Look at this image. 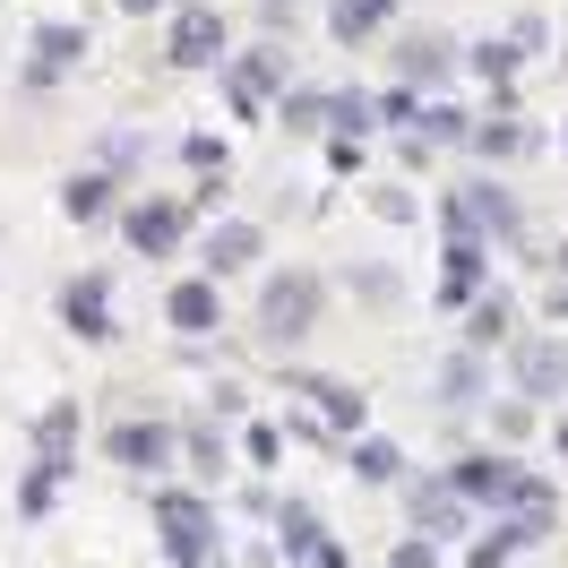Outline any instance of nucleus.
Here are the masks:
<instances>
[{"instance_id":"1","label":"nucleus","mask_w":568,"mask_h":568,"mask_svg":"<svg viewBox=\"0 0 568 568\" xmlns=\"http://www.w3.org/2000/svg\"><path fill=\"white\" fill-rule=\"evenodd\" d=\"M327 311V284L320 267H276V276H258V311H250V336L267 345V354H293Z\"/></svg>"},{"instance_id":"2","label":"nucleus","mask_w":568,"mask_h":568,"mask_svg":"<svg viewBox=\"0 0 568 568\" xmlns=\"http://www.w3.org/2000/svg\"><path fill=\"white\" fill-rule=\"evenodd\" d=\"M155 542L173 551V568H207L224 551V526H215V499L207 491H155Z\"/></svg>"},{"instance_id":"3","label":"nucleus","mask_w":568,"mask_h":568,"mask_svg":"<svg viewBox=\"0 0 568 568\" xmlns=\"http://www.w3.org/2000/svg\"><path fill=\"white\" fill-rule=\"evenodd\" d=\"M439 215H448V233H483V242H499V250L526 242V207H517L508 181H457Z\"/></svg>"},{"instance_id":"4","label":"nucleus","mask_w":568,"mask_h":568,"mask_svg":"<svg viewBox=\"0 0 568 568\" xmlns=\"http://www.w3.org/2000/svg\"><path fill=\"white\" fill-rule=\"evenodd\" d=\"M284 87H293L284 43H250V52L224 61V104L242 112V121H267V104H284Z\"/></svg>"},{"instance_id":"5","label":"nucleus","mask_w":568,"mask_h":568,"mask_svg":"<svg viewBox=\"0 0 568 568\" xmlns=\"http://www.w3.org/2000/svg\"><path fill=\"white\" fill-rule=\"evenodd\" d=\"M508 388L534 396V405H560L568 396V336L560 327H534V336L508 345Z\"/></svg>"},{"instance_id":"6","label":"nucleus","mask_w":568,"mask_h":568,"mask_svg":"<svg viewBox=\"0 0 568 568\" xmlns=\"http://www.w3.org/2000/svg\"><path fill=\"white\" fill-rule=\"evenodd\" d=\"M164 61H173V70H224V61H233V36H224V9H215V0H181L173 9Z\"/></svg>"},{"instance_id":"7","label":"nucleus","mask_w":568,"mask_h":568,"mask_svg":"<svg viewBox=\"0 0 568 568\" xmlns=\"http://www.w3.org/2000/svg\"><path fill=\"white\" fill-rule=\"evenodd\" d=\"M104 457L121 465V474H164V465H181V430L164 423V414H121V423L104 430Z\"/></svg>"},{"instance_id":"8","label":"nucleus","mask_w":568,"mask_h":568,"mask_svg":"<svg viewBox=\"0 0 568 568\" xmlns=\"http://www.w3.org/2000/svg\"><path fill=\"white\" fill-rule=\"evenodd\" d=\"M284 388L302 396V405L320 414V430H336V439L371 430V396H362L354 379H336V371H284Z\"/></svg>"},{"instance_id":"9","label":"nucleus","mask_w":568,"mask_h":568,"mask_svg":"<svg viewBox=\"0 0 568 568\" xmlns=\"http://www.w3.org/2000/svg\"><path fill=\"white\" fill-rule=\"evenodd\" d=\"M52 311H61V327H70L78 345H112V336H121V320H112V276H104V267H78V276L61 284V302H52Z\"/></svg>"},{"instance_id":"10","label":"nucleus","mask_w":568,"mask_h":568,"mask_svg":"<svg viewBox=\"0 0 568 568\" xmlns=\"http://www.w3.org/2000/svg\"><path fill=\"white\" fill-rule=\"evenodd\" d=\"M190 199H130L121 207V242L139 250V258H173L181 242H190Z\"/></svg>"},{"instance_id":"11","label":"nucleus","mask_w":568,"mask_h":568,"mask_svg":"<svg viewBox=\"0 0 568 568\" xmlns=\"http://www.w3.org/2000/svg\"><path fill=\"white\" fill-rule=\"evenodd\" d=\"M405 508H414V534H430V542H465V508L474 499L448 483V474H405Z\"/></svg>"},{"instance_id":"12","label":"nucleus","mask_w":568,"mask_h":568,"mask_svg":"<svg viewBox=\"0 0 568 568\" xmlns=\"http://www.w3.org/2000/svg\"><path fill=\"white\" fill-rule=\"evenodd\" d=\"M164 320H173V336H190V345L215 336V327H224V276H207V267L181 276L173 293H164Z\"/></svg>"},{"instance_id":"13","label":"nucleus","mask_w":568,"mask_h":568,"mask_svg":"<svg viewBox=\"0 0 568 568\" xmlns=\"http://www.w3.org/2000/svg\"><path fill=\"white\" fill-rule=\"evenodd\" d=\"M78 61H87V27H78V18H43V27H36V52H27V87L43 95V87H61Z\"/></svg>"},{"instance_id":"14","label":"nucleus","mask_w":568,"mask_h":568,"mask_svg":"<svg viewBox=\"0 0 568 568\" xmlns=\"http://www.w3.org/2000/svg\"><path fill=\"white\" fill-rule=\"evenodd\" d=\"M491 284V242L483 233H448V276H439V311H465Z\"/></svg>"},{"instance_id":"15","label":"nucleus","mask_w":568,"mask_h":568,"mask_svg":"<svg viewBox=\"0 0 568 568\" xmlns=\"http://www.w3.org/2000/svg\"><path fill=\"white\" fill-rule=\"evenodd\" d=\"M465 345H474V354L517 345V293H508V284H483V293L465 302Z\"/></svg>"},{"instance_id":"16","label":"nucleus","mask_w":568,"mask_h":568,"mask_svg":"<svg viewBox=\"0 0 568 568\" xmlns=\"http://www.w3.org/2000/svg\"><path fill=\"white\" fill-rule=\"evenodd\" d=\"M457 43L448 36H405L396 43V78H405V87H423V95H439V87H448V78H457Z\"/></svg>"},{"instance_id":"17","label":"nucleus","mask_w":568,"mask_h":568,"mask_svg":"<svg viewBox=\"0 0 568 568\" xmlns=\"http://www.w3.org/2000/svg\"><path fill=\"white\" fill-rule=\"evenodd\" d=\"M526 146H534V130L517 121V95H491V112L474 121V155H483V164H517Z\"/></svg>"},{"instance_id":"18","label":"nucleus","mask_w":568,"mask_h":568,"mask_svg":"<svg viewBox=\"0 0 568 568\" xmlns=\"http://www.w3.org/2000/svg\"><path fill=\"white\" fill-rule=\"evenodd\" d=\"M258 250H267V233L233 215V224H215V233H207V250H199V267H207V276H250V267H258Z\"/></svg>"},{"instance_id":"19","label":"nucleus","mask_w":568,"mask_h":568,"mask_svg":"<svg viewBox=\"0 0 568 568\" xmlns=\"http://www.w3.org/2000/svg\"><path fill=\"white\" fill-rule=\"evenodd\" d=\"M267 526H276V551H284L293 568H311V560L327 551V526H320V508H311V499H284Z\"/></svg>"},{"instance_id":"20","label":"nucleus","mask_w":568,"mask_h":568,"mask_svg":"<svg viewBox=\"0 0 568 568\" xmlns=\"http://www.w3.org/2000/svg\"><path fill=\"white\" fill-rule=\"evenodd\" d=\"M181 465L199 474V491H224V474H233V439H224V423H199V430H181Z\"/></svg>"},{"instance_id":"21","label":"nucleus","mask_w":568,"mask_h":568,"mask_svg":"<svg viewBox=\"0 0 568 568\" xmlns=\"http://www.w3.org/2000/svg\"><path fill=\"white\" fill-rule=\"evenodd\" d=\"M526 61H534V52H526V43H517V36H483V43H474V52H465V70L483 78L491 95H517V70H526Z\"/></svg>"},{"instance_id":"22","label":"nucleus","mask_w":568,"mask_h":568,"mask_svg":"<svg viewBox=\"0 0 568 568\" xmlns=\"http://www.w3.org/2000/svg\"><path fill=\"white\" fill-rule=\"evenodd\" d=\"M112 207H121L112 164H104V173H70V181H61V215H70V224H104Z\"/></svg>"},{"instance_id":"23","label":"nucleus","mask_w":568,"mask_h":568,"mask_svg":"<svg viewBox=\"0 0 568 568\" xmlns=\"http://www.w3.org/2000/svg\"><path fill=\"white\" fill-rule=\"evenodd\" d=\"M483 388H491V354H474V345H457V354L439 362V405H448V414H465V405H474Z\"/></svg>"},{"instance_id":"24","label":"nucleus","mask_w":568,"mask_h":568,"mask_svg":"<svg viewBox=\"0 0 568 568\" xmlns=\"http://www.w3.org/2000/svg\"><path fill=\"white\" fill-rule=\"evenodd\" d=\"M345 465H354L362 483H405V448H396L388 430H354V439H345Z\"/></svg>"},{"instance_id":"25","label":"nucleus","mask_w":568,"mask_h":568,"mask_svg":"<svg viewBox=\"0 0 568 568\" xmlns=\"http://www.w3.org/2000/svg\"><path fill=\"white\" fill-rule=\"evenodd\" d=\"M396 9H405V0H327V36L336 43H371Z\"/></svg>"},{"instance_id":"26","label":"nucleus","mask_w":568,"mask_h":568,"mask_svg":"<svg viewBox=\"0 0 568 568\" xmlns=\"http://www.w3.org/2000/svg\"><path fill=\"white\" fill-rule=\"evenodd\" d=\"M36 457L78 465V396H52V405L36 414Z\"/></svg>"},{"instance_id":"27","label":"nucleus","mask_w":568,"mask_h":568,"mask_svg":"<svg viewBox=\"0 0 568 568\" xmlns=\"http://www.w3.org/2000/svg\"><path fill=\"white\" fill-rule=\"evenodd\" d=\"M327 104H336V87H284V130H293V139H320L327 130Z\"/></svg>"},{"instance_id":"28","label":"nucleus","mask_w":568,"mask_h":568,"mask_svg":"<svg viewBox=\"0 0 568 568\" xmlns=\"http://www.w3.org/2000/svg\"><path fill=\"white\" fill-rule=\"evenodd\" d=\"M371 130H388L379 104H371L362 87H336V104H327V139H371Z\"/></svg>"},{"instance_id":"29","label":"nucleus","mask_w":568,"mask_h":568,"mask_svg":"<svg viewBox=\"0 0 568 568\" xmlns=\"http://www.w3.org/2000/svg\"><path fill=\"white\" fill-rule=\"evenodd\" d=\"M61 483H70V465H61V457H36V465H27V483H18V517H52Z\"/></svg>"},{"instance_id":"30","label":"nucleus","mask_w":568,"mask_h":568,"mask_svg":"<svg viewBox=\"0 0 568 568\" xmlns=\"http://www.w3.org/2000/svg\"><path fill=\"white\" fill-rule=\"evenodd\" d=\"M242 465H250V474H276V465H284V430L250 414V423H242Z\"/></svg>"},{"instance_id":"31","label":"nucleus","mask_w":568,"mask_h":568,"mask_svg":"<svg viewBox=\"0 0 568 568\" xmlns=\"http://www.w3.org/2000/svg\"><path fill=\"white\" fill-rule=\"evenodd\" d=\"M181 164H190L199 181H207V173H233V146L215 139V130H190V139H181Z\"/></svg>"},{"instance_id":"32","label":"nucleus","mask_w":568,"mask_h":568,"mask_svg":"<svg viewBox=\"0 0 568 568\" xmlns=\"http://www.w3.org/2000/svg\"><path fill=\"white\" fill-rule=\"evenodd\" d=\"M423 104H430V95H423V87H405V78H396V87H388V95H379V121H388V130H396V139H405V130H414V121H423Z\"/></svg>"},{"instance_id":"33","label":"nucleus","mask_w":568,"mask_h":568,"mask_svg":"<svg viewBox=\"0 0 568 568\" xmlns=\"http://www.w3.org/2000/svg\"><path fill=\"white\" fill-rule=\"evenodd\" d=\"M207 414H215V423H250V388H242V379H215Z\"/></svg>"},{"instance_id":"34","label":"nucleus","mask_w":568,"mask_h":568,"mask_svg":"<svg viewBox=\"0 0 568 568\" xmlns=\"http://www.w3.org/2000/svg\"><path fill=\"white\" fill-rule=\"evenodd\" d=\"M491 430H499V439H526V430H534V396L508 388V405H491Z\"/></svg>"},{"instance_id":"35","label":"nucleus","mask_w":568,"mask_h":568,"mask_svg":"<svg viewBox=\"0 0 568 568\" xmlns=\"http://www.w3.org/2000/svg\"><path fill=\"white\" fill-rule=\"evenodd\" d=\"M439 551H448V542H430V534H405V542L388 551V568H439Z\"/></svg>"},{"instance_id":"36","label":"nucleus","mask_w":568,"mask_h":568,"mask_svg":"<svg viewBox=\"0 0 568 568\" xmlns=\"http://www.w3.org/2000/svg\"><path fill=\"white\" fill-rule=\"evenodd\" d=\"M354 293H362V302H396V276H388V267H362Z\"/></svg>"},{"instance_id":"37","label":"nucleus","mask_w":568,"mask_h":568,"mask_svg":"<svg viewBox=\"0 0 568 568\" xmlns=\"http://www.w3.org/2000/svg\"><path fill=\"white\" fill-rule=\"evenodd\" d=\"M371 207L388 215V224H414V199H405V190H371Z\"/></svg>"},{"instance_id":"38","label":"nucleus","mask_w":568,"mask_h":568,"mask_svg":"<svg viewBox=\"0 0 568 568\" xmlns=\"http://www.w3.org/2000/svg\"><path fill=\"white\" fill-rule=\"evenodd\" d=\"M508 36L526 43V52H542V43H551V18H534V9H526V18H517V27H508Z\"/></svg>"},{"instance_id":"39","label":"nucleus","mask_w":568,"mask_h":568,"mask_svg":"<svg viewBox=\"0 0 568 568\" xmlns=\"http://www.w3.org/2000/svg\"><path fill=\"white\" fill-rule=\"evenodd\" d=\"M293 9H302V0H258V27H267V36H284V27H293Z\"/></svg>"},{"instance_id":"40","label":"nucleus","mask_w":568,"mask_h":568,"mask_svg":"<svg viewBox=\"0 0 568 568\" xmlns=\"http://www.w3.org/2000/svg\"><path fill=\"white\" fill-rule=\"evenodd\" d=\"M327 164H336V173H362V139H327Z\"/></svg>"},{"instance_id":"41","label":"nucleus","mask_w":568,"mask_h":568,"mask_svg":"<svg viewBox=\"0 0 568 568\" xmlns=\"http://www.w3.org/2000/svg\"><path fill=\"white\" fill-rule=\"evenodd\" d=\"M112 9H121V18H164L173 0H112Z\"/></svg>"},{"instance_id":"42","label":"nucleus","mask_w":568,"mask_h":568,"mask_svg":"<svg viewBox=\"0 0 568 568\" xmlns=\"http://www.w3.org/2000/svg\"><path fill=\"white\" fill-rule=\"evenodd\" d=\"M526 258H542L551 276H568V242H560V250H526Z\"/></svg>"},{"instance_id":"43","label":"nucleus","mask_w":568,"mask_h":568,"mask_svg":"<svg viewBox=\"0 0 568 568\" xmlns=\"http://www.w3.org/2000/svg\"><path fill=\"white\" fill-rule=\"evenodd\" d=\"M551 320H568V284L560 276H551Z\"/></svg>"},{"instance_id":"44","label":"nucleus","mask_w":568,"mask_h":568,"mask_svg":"<svg viewBox=\"0 0 568 568\" xmlns=\"http://www.w3.org/2000/svg\"><path fill=\"white\" fill-rule=\"evenodd\" d=\"M311 568H354V560H345V551H336V542H327V551H320V560H311Z\"/></svg>"},{"instance_id":"45","label":"nucleus","mask_w":568,"mask_h":568,"mask_svg":"<svg viewBox=\"0 0 568 568\" xmlns=\"http://www.w3.org/2000/svg\"><path fill=\"white\" fill-rule=\"evenodd\" d=\"M551 448H560V457H568V414H560V423H551Z\"/></svg>"},{"instance_id":"46","label":"nucleus","mask_w":568,"mask_h":568,"mask_svg":"<svg viewBox=\"0 0 568 568\" xmlns=\"http://www.w3.org/2000/svg\"><path fill=\"white\" fill-rule=\"evenodd\" d=\"M560 139H568V130H560Z\"/></svg>"},{"instance_id":"47","label":"nucleus","mask_w":568,"mask_h":568,"mask_svg":"<svg viewBox=\"0 0 568 568\" xmlns=\"http://www.w3.org/2000/svg\"><path fill=\"white\" fill-rule=\"evenodd\" d=\"M560 61H568V52H560Z\"/></svg>"}]
</instances>
